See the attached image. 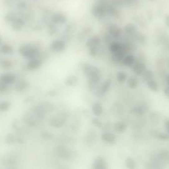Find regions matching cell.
Here are the masks:
<instances>
[{"mask_svg": "<svg viewBox=\"0 0 169 169\" xmlns=\"http://www.w3.org/2000/svg\"><path fill=\"white\" fill-rule=\"evenodd\" d=\"M83 69L84 73L89 78L91 85H95L99 82L101 75L97 67L90 64H86L83 66Z\"/></svg>", "mask_w": 169, "mask_h": 169, "instance_id": "cell-1", "label": "cell"}, {"mask_svg": "<svg viewBox=\"0 0 169 169\" xmlns=\"http://www.w3.org/2000/svg\"><path fill=\"white\" fill-rule=\"evenodd\" d=\"M19 52L24 57L30 60L36 58L39 54L38 50L30 45H24L21 47Z\"/></svg>", "mask_w": 169, "mask_h": 169, "instance_id": "cell-2", "label": "cell"}, {"mask_svg": "<svg viewBox=\"0 0 169 169\" xmlns=\"http://www.w3.org/2000/svg\"><path fill=\"white\" fill-rule=\"evenodd\" d=\"M92 12L95 17L100 18L103 17L105 13H106V12H107V8L105 6V5L98 3L93 6Z\"/></svg>", "mask_w": 169, "mask_h": 169, "instance_id": "cell-3", "label": "cell"}, {"mask_svg": "<svg viewBox=\"0 0 169 169\" xmlns=\"http://www.w3.org/2000/svg\"><path fill=\"white\" fill-rule=\"evenodd\" d=\"M148 110V107L146 104H142L137 107H134L132 109V113L136 115H143Z\"/></svg>", "mask_w": 169, "mask_h": 169, "instance_id": "cell-4", "label": "cell"}, {"mask_svg": "<svg viewBox=\"0 0 169 169\" xmlns=\"http://www.w3.org/2000/svg\"><path fill=\"white\" fill-rule=\"evenodd\" d=\"M50 46L53 50L57 52H60L64 50L65 47V44L62 40H56L52 43Z\"/></svg>", "mask_w": 169, "mask_h": 169, "instance_id": "cell-5", "label": "cell"}, {"mask_svg": "<svg viewBox=\"0 0 169 169\" xmlns=\"http://www.w3.org/2000/svg\"><path fill=\"white\" fill-rule=\"evenodd\" d=\"M0 80L6 83L7 85L12 84L16 80V77L11 73H4L0 76Z\"/></svg>", "mask_w": 169, "mask_h": 169, "instance_id": "cell-6", "label": "cell"}, {"mask_svg": "<svg viewBox=\"0 0 169 169\" xmlns=\"http://www.w3.org/2000/svg\"><path fill=\"white\" fill-rule=\"evenodd\" d=\"M146 70L145 64L141 62H136L133 67V71L137 76H142V74Z\"/></svg>", "mask_w": 169, "mask_h": 169, "instance_id": "cell-7", "label": "cell"}, {"mask_svg": "<svg viewBox=\"0 0 169 169\" xmlns=\"http://www.w3.org/2000/svg\"><path fill=\"white\" fill-rule=\"evenodd\" d=\"M101 43V39L97 36H93L90 38L87 42V45L90 48L92 47H97Z\"/></svg>", "mask_w": 169, "mask_h": 169, "instance_id": "cell-8", "label": "cell"}, {"mask_svg": "<svg viewBox=\"0 0 169 169\" xmlns=\"http://www.w3.org/2000/svg\"><path fill=\"white\" fill-rule=\"evenodd\" d=\"M108 31L110 34L115 38L119 37L122 34V30L120 29V28L118 27L117 25L114 24L111 25L110 27H109Z\"/></svg>", "mask_w": 169, "mask_h": 169, "instance_id": "cell-9", "label": "cell"}, {"mask_svg": "<svg viewBox=\"0 0 169 169\" xmlns=\"http://www.w3.org/2000/svg\"><path fill=\"white\" fill-rule=\"evenodd\" d=\"M52 20L55 23L63 24L66 22V17L63 13H58L53 16Z\"/></svg>", "mask_w": 169, "mask_h": 169, "instance_id": "cell-10", "label": "cell"}, {"mask_svg": "<svg viewBox=\"0 0 169 169\" xmlns=\"http://www.w3.org/2000/svg\"><path fill=\"white\" fill-rule=\"evenodd\" d=\"M106 164L105 160L101 157H98L95 159L94 163V169H106Z\"/></svg>", "mask_w": 169, "mask_h": 169, "instance_id": "cell-11", "label": "cell"}, {"mask_svg": "<svg viewBox=\"0 0 169 169\" xmlns=\"http://www.w3.org/2000/svg\"><path fill=\"white\" fill-rule=\"evenodd\" d=\"M41 65V62L38 59H31L27 64V68L30 70H34L40 67Z\"/></svg>", "mask_w": 169, "mask_h": 169, "instance_id": "cell-12", "label": "cell"}, {"mask_svg": "<svg viewBox=\"0 0 169 169\" xmlns=\"http://www.w3.org/2000/svg\"><path fill=\"white\" fill-rule=\"evenodd\" d=\"M102 139L103 141L113 144L115 143L116 137L114 134L110 132H105L102 135Z\"/></svg>", "mask_w": 169, "mask_h": 169, "instance_id": "cell-13", "label": "cell"}, {"mask_svg": "<svg viewBox=\"0 0 169 169\" xmlns=\"http://www.w3.org/2000/svg\"><path fill=\"white\" fill-rule=\"evenodd\" d=\"M29 87V84L27 82L24 81H21L17 82L16 84L15 89L19 92L26 90Z\"/></svg>", "mask_w": 169, "mask_h": 169, "instance_id": "cell-14", "label": "cell"}, {"mask_svg": "<svg viewBox=\"0 0 169 169\" xmlns=\"http://www.w3.org/2000/svg\"><path fill=\"white\" fill-rule=\"evenodd\" d=\"M134 61H135V59L134 57L131 55H129L124 57L123 60V62L124 65L126 66L129 67L132 66V65H134Z\"/></svg>", "mask_w": 169, "mask_h": 169, "instance_id": "cell-15", "label": "cell"}, {"mask_svg": "<svg viewBox=\"0 0 169 169\" xmlns=\"http://www.w3.org/2000/svg\"><path fill=\"white\" fill-rule=\"evenodd\" d=\"M92 110L95 115L100 116L102 113V106L99 103H94L92 107Z\"/></svg>", "mask_w": 169, "mask_h": 169, "instance_id": "cell-16", "label": "cell"}, {"mask_svg": "<svg viewBox=\"0 0 169 169\" xmlns=\"http://www.w3.org/2000/svg\"><path fill=\"white\" fill-rule=\"evenodd\" d=\"M143 81L145 82H148L153 78V74L152 71L150 70H145L144 72L142 74Z\"/></svg>", "mask_w": 169, "mask_h": 169, "instance_id": "cell-17", "label": "cell"}, {"mask_svg": "<svg viewBox=\"0 0 169 169\" xmlns=\"http://www.w3.org/2000/svg\"><path fill=\"white\" fill-rule=\"evenodd\" d=\"M147 84L149 88L150 89L151 91L156 92L158 90V85L156 81H155L153 79H151L147 82Z\"/></svg>", "mask_w": 169, "mask_h": 169, "instance_id": "cell-18", "label": "cell"}, {"mask_svg": "<svg viewBox=\"0 0 169 169\" xmlns=\"http://www.w3.org/2000/svg\"><path fill=\"white\" fill-rule=\"evenodd\" d=\"M78 79L77 77L75 76H71L68 77L65 81V83L68 86H74L77 84Z\"/></svg>", "mask_w": 169, "mask_h": 169, "instance_id": "cell-19", "label": "cell"}, {"mask_svg": "<svg viewBox=\"0 0 169 169\" xmlns=\"http://www.w3.org/2000/svg\"><path fill=\"white\" fill-rule=\"evenodd\" d=\"M123 46L118 43H113L111 45L110 47L109 48L110 51L112 53H115L121 50L122 49Z\"/></svg>", "mask_w": 169, "mask_h": 169, "instance_id": "cell-20", "label": "cell"}, {"mask_svg": "<svg viewBox=\"0 0 169 169\" xmlns=\"http://www.w3.org/2000/svg\"><path fill=\"white\" fill-rule=\"evenodd\" d=\"M34 112L36 114L39 118H43L45 116V111L43 108L41 106L36 107L34 111Z\"/></svg>", "mask_w": 169, "mask_h": 169, "instance_id": "cell-21", "label": "cell"}, {"mask_svg": "<svg viewBox=\"0 0 169 169\" xmlns=\"http://www.w3.org/2000/svg\"><path fill=\"white\" fill-rule=\"evenodd\" d=\"M137 30V27L134 24H130L126 25L125 28V31L127 33L132 34L136 32Z\"/></svg>", "mask_w": 169, "mask_h": 169, "instance_id": "cell-22", "label": "cell"}, {"mask_svg": "<svg viewBox=\"0 0 169 169\" xmlns=\"http://www.w3.org/2000/svg\"><path fill=\"white\" fill-rule=\"evenodd\" d=\"M23 21L21 18H16L13 21L12 27L15 29H19L21 28L22 25H23Z\"/></svg>", "mask_w": 169, "mask_h": 169, "instance_id": "cell-23", "label": "cell"}, {"mask_svg": "<svg viewBox=\"0 0 169 169\" xmlns=\"http://www.w3.org/2000/svg\"><path fill=\"white\" fill-rule=\"evenodd\" d=\"M111 82L109 80H107L106 81L103 83L102 87H101V92L102 93H106L109 90V88L110 87Z\"/></svg>", "mask_w": 169, "mask_h": 169, "instance_id": "cell-24", "label": "cell"}, {"mask_svg": "<svg viewBox=\"0 0 169 169\" xmlns=\"http://www.w3.org/2000/svg\"><path fill=\"white\" fill-rule=\"evenodd\" d=\"M128 84L129 87L131 88L134 89L137 87L138 85V82L136 78L132 77L129 79L128 82Z\"/></svg>", "mask_w": 169, "mask_h": 169, "instance_id": "cell-25", "label": "cell"}, {"mask_svg": "<svg viewBox=\"0 0 169 169\" xmlns=\"http://www.w3.org/2000/svg\"><path fill=\"white\" fill-rule=\"evenodd\" d=\"M126 165L129 169H134L135 167V163L134 160L130 157H129L125 161Z\"/></svg>", "mask_w": 169, "mask_h": 169, "instance_id": "cell-26", "label": "cell"}, {"mask_svg": "<svg viewBox=\"0 0 169 169\" xmlns=\"http://www.w3.org/2000/svg\"><path fill=\"white\" fill-rule=\"evenodd\" d=\"M11 103L9 102H3L0 104V111L2 112L7 111L10 109Z\"/></svg>", "mask_w": 169, "mask_h": 169, "instance_id": "cell-27", "label": "cell"}, {"mask_svg": "<svg viewBox=\"0 0 169 169\" xmlns=\"http://www.w3.org/2000/svg\"><path fill=\"white\" fill-rule=\"evenodd\" d=\"M117 78L118 82H124L126 81V78H127V75L125 72H120L117 74Z\"/></svg>", "mask_w": 169, "mask_h": 169, "instance_id": "cell-28", "label": "cell"}, {"mask_svg": "<svg viewBox=\"0 0 169 169\" xmlns=\"http://www.w3.org/2000/svg\"><path fill=\"white\" fill-rule=\"evenodd\" d=\"M1 66L4 69H8L12 67V64L8 60H3L1 62Z\"/></svg>", "mask_w": 169, "mask_h": 169, "instance_id": "cell-29", "label": "cell"}, {"mask_svg": "<svg viewBox=\"0 0 169 169\" xmlns=\"http://www.w3.org/2000/svg\"><path fill=\"white\" fill-rule=\"evenodd\" d=\"M1 51L4 54H9L12 51V48L8 45H4L2 47Z\"/></svg>", "mask_w": 169, "mask_h": 169, "instance_id": "cell-30", "label": "cell"}, {"mask_svg": "<svg viewBox=\"0 0 169 169\" xmlns=\"http://www.w3.org/2000/svg\"><path fill=\"white\" fill-rule=\"evenodd\" d=\"M6 141L7 144H10V145L13 144V143L15 142V137L12 134H9L7 137Z\"/></svg>", "mask_w": 169, "mask_h": 169, "instance_id": "cell-31", "label": "cell"}, {"mask_svg": "<svg viewBox=\"0 0 169 169\" xmlns=\"http://www.w3.org/2000/svg\"><path fill=\"white\" fill-rule=\"evenodd\" d=\"M8 85L0 80V93L5 92L7 90Z\"/></svg>", "mask_w": 169, "mask_h": 169, "instance_id": "cell-32", "label": "cell"}, {"mask_svg": "<svg viewBox=\"0 0 169 169\" xmlns=\"http://www.w3.org/2000/svg\"><path fill=\"white\" fill-rule=\"evenodd\" d=\"M116 130L119 132H122L126 129V126L122 123H119L116 126Z\"/></svg>", "mask_w": 169, "mask_h": 169, "instance_id": "cell-33", "label": "cell"}, {"mask_svg": "<svg viewBox=\"0 0 169 169\" xmlns=\"http://www.w3.org/2000/svg\"><path fill=\"white\" fill-rule=\"evenodd\" d=\"M157 137L159 138L162 139V140H167V139H169V136L168 135L163 133L158 134Z\"/></svg>", "mask_w": 169, "mask_h": 169, "instance_id": "cell-34", "label": "cell"}, {"mask_svg": "<svg viewBox=\"0 0 169 169\" xmlns=\"http://www.w3.org/2000/svg\"><path fill=\"white\" fill-rule=\"evenodd\" d=\"M90 53L91 55L92 56L96 55L97 53V47H92V48H90Z\"/></svg>", "mask_w": 169, "mask_h": 169, "instance_id": "cell-35", "label": "cell"}, {"mask_svg": "<svg viewBox=\"0 0 169 169\" xmlns=\"http://www.w3.org/2000/svg\"><path fill=\"white\" fill-rule=\"evenodd\" d=\"M165 22L166 25L169 28V15H167L166 16L165 18Z\"/></svg>", "mask_w": 169, "mask_h": 169, "instance_id": "cell-36", "label": "cell"}, {"mask_svg": "<svg viewBox=\"0 0 169 169\" xmlns=\"http://www.w3.org/2000/svg\"><path fill=\"white\" fill-rule=\"evenodd\" d=\"M164 93L166 96L169 97V86L165 89Z\"/></svg>", "mask_w": 169, "mask_h": 169, "instance_id": "cell-37", "label": "cell"}, {"mask_svg": "<svg viewBox=\"0 0 169 169\" xmlns=\"http://www.w3.org/2000/svg\"><path fill=\"white\" fill-rule=\"evenodd\" d=\"M165 127L167 132L169 133V120H167V121L166 122Z\"/></svg>", "mask_w": 169, "mask_h": 169, "instance_id": "cell-38", "label": "cell"}, {"mask_svg": "<svg viewBox=\"0 0 169 169\" xmlns=\"http://www.w3.org/2000/svg\"><path fill=\"white\" fill-rule=\"evenodd\" d=\"M93 122H94V124H96V126H98V127H100V125H101V122H100L98 121L97 119H94L93 120Z\"/></svg>", "mask_w": 169, "mask_h": 169, "instance_id": "cell-39", "label": "cell"}, {"mask_svg": "<svg viewBox=\"0 0 169 169\" xmlns=\"http://www.w3.org/2000/svg\"><path fill=\"white\" fill-rule=\"evenodd\" d=\"M166 82H167V85L169 86V74L166 77Z\"/></svg>", "mask_w": 169, "mask_h": 169, "instance_id": "cell-40", "label": "cell"}, {"mask_svg": "<svg viewBox=\"0 0 169 169\" xmlns=\"http://www.w3.org/2000/svg\"><path fill=\"white\" fill-rule=\"evenodd\" d=\"M1 37L0 36V43H1Z\"/></svg>", "mask_w": 169, "mask_h": 169, "instance_id": "cell-41", "label": "cell"}]
</instances>
